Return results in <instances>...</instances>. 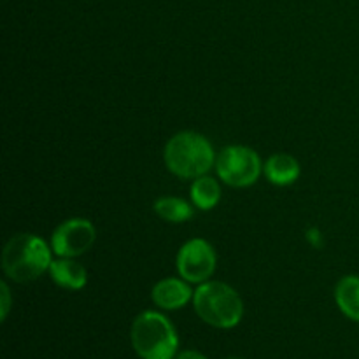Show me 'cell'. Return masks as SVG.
I'll return each instance as SVG.
<instances>
[{"instance_id":"6","label":"cell","mask_w":359,"mask_h":359,"mask_svg":"<svg viewBox=\"0 0 359 359\" xmlns=\"http://www.w3.org/2000/svg\"><path fill=\"white\" fill-rule=\"evenodd\" d=\"M217 256L205 238H191L181 245L175 258L179 276L191 284H203L212 277Z\"/></svg>"},{"instance_id":"16","label":"cell","mask_w":359,"mask_h":359,"mask_svg":"<svg viewBox=\"0 0 359 359\" xmlns=\"http://www.w3.org/2000/svg\"><path fill=\"white\" fill-rule=\"evenodd\" d=\"M226 359H245V358H238V356H231V358H226Z\"/></svg>"},{"instance_id":"5","label":"cell","mask_w":359,"mask_h":359,"mask_svg":"<svg viewBox=\"0 0 359 359\" xmlns=\"http://www.w3.org/2000/svg\"><path fill=\"white\" fill-rule=\"evenodd\" d=\"M216 172L224 184L231 188H248L263 172L262 158L248 146H228L216 156Z\"/></svg>"},{"instance_id":"9","label":"cell","mask_w":359,"mask_h":359,"mask_svg":"<svg viewBox=\"0 0 359 359\" xmlns=\"http://www.w3.org/2000/svg\"><path fill=\"white\" fill-rule=\"evenodd\" d=\"M49 277L56 286L69 291H79L86 286L88 272L79 262L74 258L53 259L49 265Z\"/></svg>"},{"instance_id":"15","label":"cell","mask_w":359,"mask_h":359,"mask_svg":"<svg viewBox=\"0 0 359 359\" xmlns=\"http://www.w3.org/2000/svg\"><path fill=\"white\" fill-rule=\"evenodd\" d=\"M175 359H209L205 354L198 353V351H193V349H186L182 353H179Z\"/></svg>"},{"instance_id":"2","label":"cell","mask_w":359,"mask_h":359,"mask_svg":"<svg viewBox=\"0 0 359 359\" xmlns=\"http://www.w3.org/2000/svg\"><path fill=\"white\" fill-rule=\"evenodd\" d=\"M163 160L168 172L179 179H196L216 165L212 144L196 132H179L167 142Z\"/></svg>"},{"instance_id":"1","label":"cell","mask_w":359,"mask_h":359,"mask_svg":"<svg viewBox=\"0 0 359 359\" xmlns=\"http://www.w3.org/2000/svg\"><path fill=\"white\" fill-rule=\"evenodd\" d=\"M51 245L34 233H18L2 251V270L14 283H32L48 272L53 262Z\"/></svg>"},{"instance_id":"12","label":"cell","mask_w":359,"mask_h":359,"mask_svg":"<svg viewBox=\"0 0 359 359\" xmlns=\"http://www.w3.org/2000/svg\"><path fill=\"white\" fill-rule=\"evenodd\" d=\"M189 195H191V202L196 209L210 210L219 203L221 186L216 179L205 174L202 177L193 179Z\"/></svg>"},{"instance_id":"13","label":"cell","mask_w":359,"mask_h":359,"mask_svg":"<svg viewBox=\"0 0 359 359\" xmlns=\"http://www.w3.org/2000/svg\"><path fill=\"white\" fill-rule=\"evenodd\" d=\"M153 209L167 223H186L193 217V205L179 196H161L154 202Z\"/></svg>"},{"instance_id":"10","label":"cell","mask_w":359,"mask_h":359,"mask_svg":"<svg viewBox=\"0 0 359 359\" xmlns=\"http://www.w3.org/2000/svg\"><path fill=\"white\" fill-rule=\"evenodd\" d=\"M263 174L272 184L290 186L298 181L302 174L300 163L294 156L287 153H276L263 165Z\"/></svg>"},{"instance_id":"8","label":"cell","mask_w":359,"mask_h":359,"mask_svg":"<svg viewBox=\"0 0 359 359\" xmlns=\"http://www.w3.org/2000/svg\"><path fill=\"white\" fill-rule=\"evenodd\" d=\"M195 291L189 287V283L179 277H167L160 283L154 284L151 291L154 305H158L163 311H177V309L186 307L189 302H193Z\"/></svg>"},{"instance_id":"7","label":"cell","mask_w":359,"mask_h":359,"mask_svg":"<svg viewBox=\"0 0 359 359\" xmlns=\"http://www.w3.org/2000/svg\"><path fill=\"white\" fill-rule=\"evenodd\" d=\"M97 230L84 217H72L55 228L51 235V249L58 258H77L93 248Z\"/></svg>"},{"instance_id":"14","label":"cell","mask_w":359,"mask_h":359,"mask_svg":"<svg viewBox=\"0 0 359 359\" xmlns=\"http://www.w3.org/2000/svg\"><path fill=\"white\" fill-rule=\"evenodd\" d=\"M0 294H2V312H0V319L6 321L7 314H9L11 311V291L6 283L0 284Z\"/></svg>"},{"instance_id":"3","label":"cell","mask_w":359,"mask_h":359,"mask_svg":"<svg viewBox=\"0 0 359 359\" xmlns=\"http://www.w3.org/2000/svg\"><path fill=\"white\" fill-rule=\"evenodd\" d=\"M196 316L217 330H231L244 318V302L241 294L226 283L207 280L198 284L193 294Z\"/></svg>"},{"instance_id":"4","label":"cell","mask_w":359,"mask_h":359,"mask_svg":"<svg viewBox=\"0 0 359 359\" xmlns=\"http://www.w3.org/2000/svg\"><path fill=\"white\" fill-rule=\"evenodd\" d=\"M133 351L140 359H175L179 351L177 330L167 316L146 311L133 319Z\"/></svg>"},{"instance_id":"11","label":"cell","mask_w":359,"mask_h":359,"mask_svg":"<svg viewBox=\"0 0 359 359\" xmlns=\"http://www.w3.org/2000/svg\"><path fill=\"white\" fill-rule=\"evenodd\" d=\"M335 302L347 319L359 323V276H346L337 283Z\"/></svg>"}]
</instances>
